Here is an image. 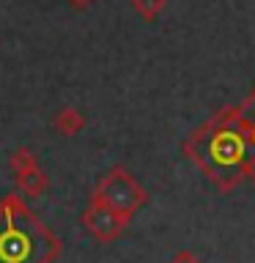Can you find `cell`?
<instances>
[{
  "label": "cell",
  "mask_w": 255,
  "mask_h": 263,
  "mask_svg": "<svg viewBox=\"0 0 255 263\" xmlns=\"http://www.w3.org/2000/svg\"><path fill=\"white\" fill-rule=\"evenodd\" d=\"M82 225H85V230L96 238V241L110 244V241H115V238L123 233V230H126L129 222L123 217H118L113 209H107V205L90 200L88 209L82 211Z\"/></svg>",
  "instance_id": "3957f363"
},
{
  "label": "cell",
  "mask_w": 255,
  "mask_h": 263,
  "mask_svg": "<svg viewBox=\"0 0 255 263\" xmlns=\"http://www.w3.org/2000/svg\"><path fill=\"white\" fill-rule=\"evenodd\" d=\"M82 126H85V121H82V115L74 112V110H63L55 118V129L61 132V135H77Z\"/></svg>",
  "instance_id": "5b68a950"
},
{
  "label": "cell",
  "mask_w": 255,
  "mask_h": 263,
  "mask_svg": "<svg viewBox=\"0 0 255 263\" xmlns=\"http://www.w3.org/2000/svg\"><path fill=\"white\" fill-rule=\"evenodd\" d=\"M11 170H14V178H16V186H20L22 195L28 197H39L47 192L49 181L44 176V170L39 167V159L33 156L28 148H20L14 156H11Z\"/></svg>",
  "instance_id": "277c9868"
},
{
  "label": "cell",
  "mask_w": 255,
  "mask_h": 263,
  "mask_svg": "<svg viewBox=\"0 0 255 263\" xmlns=\"http://www.w3.org/2000/svg\"><path fill=\"white\" fill-rule=\"evenodd\" d=\"M61 238L16 195L0 200V263H55Z\"/></svg>",
  "instance_id": "6da1fadb"
},
{
  "label": "cell",
  "mask_w": 255,
  "mask_h": 263,
  "mask_svg": "<svg viewBox=\"0 0 255 263\" xmlns=\"http://www.w3.org/2000/svg\"><path fill=\"white\" fill-rule=\"evenodd\" d=\"M90 200L113 209L118 217H123L126 222H132V217L143 209L148 200V192L135 181V176L126 167H113L107 176L99 181V186L94 189Z\"/></svg>",
  "instance_id": "7a4b0ae2"
},
{
  "label": "cell",
  "mask_w": 255,
  "mask_h": 263,
  "mask_svg": "<svg viewBox=\"0 0 255 263\" xmlns=\"http://www.w3.org/2000/svg\"><path fill=\"white\" fill-rule=\"evenodd\" d=\"M162 3H165V0H135L137 11H143L145 16H154V14L162 8Z\"/></svg>",
  "instance_id": "8992f818"
},
{
  "label": "cell",
  "mask_w": 255,
  "mask_h": 263,
  "mask_svg": "<svg viewBox=\"0 0 255 263\" xmlns=\"http://www.w3.org/2000/svg\"><path fill=\"white\" fill-rule=\"evenodd\" d=\"M71 3H77V6H85V3H88V0H71Z\"/></svg>",
  "instance_id": "ba28073f"
},
{
  "label": "cell",
  "mask_w": 255,
  "mask_h": 263,
  "mask_svg": "<svg viewBox=\"0 0 255 263\" xmlns=\"http://www.w3.org/2000/svg\"><path fill=\"white\" fill-rule=\"evenodd\" d=\"M168 263H201V260H197V255H195V252H189V250H181V252H176V255H173V258H170Z\"/></svg>",
  "instance_id": "52a82bcc"
}]
</instances>
